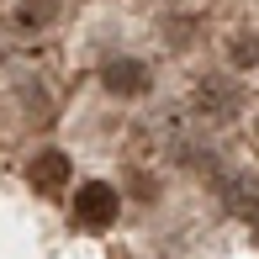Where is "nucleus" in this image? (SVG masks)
<instances>
[{
  "label": "nucleus",
  "mask_w": 259,
  "mask_h": 259,
  "mask_svg": "<svg viewBox=\"0 0 259 259\" xmlns=\"http://www.w3.org/2000/svg\"><path fill=\"white\" fill-rule=\"evenodd\" d=\"M74 217L85 222V228H106V222L116 217V191L106 180H90L74 191Z\"/></svg>",
  "instance_id": "f257e3e1"
},
{
  "label": "nucleus",
  "mask_w": 259,
  "mask_h": 259,
  "mask_svg": "<svg viewBox=\"0 0 259 259\" xmlns=\"http://www.w3.org/2000/svg\"><path fill=\"white\" fill-rule=\"evenodd\" d=\"M106 90H116V96H143L148 90V69L138 64V58H111V64H106Z\"/></svg>",
  "instance_id": "f03ea898"
},
{
  "label": "nucleus",
  "mask_w": 259,
  "mask_h": 259,
  "mask_svg": "<svg viewBox=\"0 0 259 259\" xmlns=\"http://www.w3.org/2000/svg\"><path fill=\"white\" fill-rule=\"evenodd\" d=\"M32 185H37V191H58V185H69V154H58V148L37 154V159H32Z\"/></svg>",
  "instance_id": "7ed1b4c3"
},
{
  "label": "nucleus",
  "mask_w": 259,
  "mask_h": 259,
  "mask_svg": "<svg viewBox=\"0 0 259 259\" xmlns=\"http://www.w3.org/2000/svg\"><path fill=\"white\" fill-rule=\"evenodd\" d=\"M233 58H238V64H259V42L254 37H238V42H233Z\"/></svg>",
  "instance_id": "20e7f679"
}]
</instances>
